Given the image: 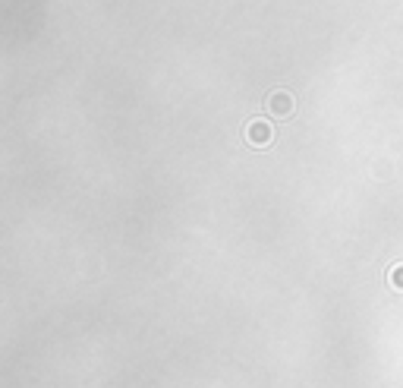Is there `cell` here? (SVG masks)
Instances as JSON below:
<instances>
[{"instance_id":"cell-2","label":"cell","mask_w":403,"mask_h":388,"mask_svg":"<svg viewBox=\"0 0 403 388\" xmlns=\"http://www.w3.org/2000/svg\"><path fill=\"white\" fill-rule=\"evenodd\" d=\"M293 111H296V101H293L290 92H284V89H280V92H271L268 95V114H275L277 120H287Z\"/></svg>"},{"instance_id":"cell-3","label":"cell","mask_w":403,"mask_h":388,"mask_svg":"<svg viewBox=\"0 0 403 388\" xmlns=\"http://www.w3.org/2000/svg\"><path fill=\"white\" fill-rule=\"evenodd\" d=\"M391 287L394 291H403V265H394L391 269Z\"/></svg>"},{"instance_id":"cell-1","label":"cell","mask_w":403,"mask_h":388,"mask_svg":"<svg viewBox=\"0 0 403 388\" xmlns=\"http://www.w3.org/2000/svg\"><path fill=\"white\" fill-rule=\"evenodd\" d=\"M246 139H249V146L252 149H265V146H271V139H275V126L268 124V120H249V126H246Z\"/></svg>"}]
</instances>
